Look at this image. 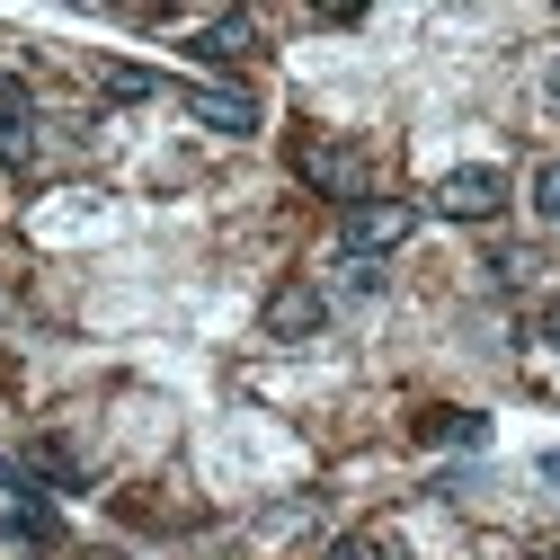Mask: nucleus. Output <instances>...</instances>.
Instances as JSON below:
<instances>
[{"label": "nucleus", "instance_id": "nucleus-1", "mask_svg": "<svg viewBox=\"0 0 560 560\" xmlns=\"http://www.w3.org/2000/svg\"><path fill=\"white\" fill-rule=\"evenodd\" d=\"M418 232V205H400V196H365V205H347L338 214V258H392L400 241Z\"/></svg>", "mask_w": 560, "mask_h": 560}, {"label": "nucleus", "instance_id": "nucleus-2", "mask_svg": "<svg viewBox=\"0 0 560 560\" xmlns=\"http://www.w3.org/2000/svg\"><path fill=\"white\" fill-rule=\"evenodd\" d=\"M294 170H303V187L338 196V214H347V205H365V196H374V161H365L357 143H338V133H320V143H303V152H294Z\"/></svg>", "mask_w": 560, "mask_h": 560}, {"label": "nucleus", "instance_id": "nucleus-3", "mask_svg": "<svg viewBox=\"0 0 560 560\" xmlns=\"http://www.w3.org/2000/svg\"><path fill=\"white\" fill-rule=\"evenodd\" d=\"M320 329H329V294L303 285V276H294V285H276L267 312H258V338H276V347H303V338H320Z\"/></svg>", "mask_w": 560, "mask_h": 560}, {"label": "nucleus", "instance_id": "nucleus-4", "mask_svg": "<svg viewBox=\"0 0 560 560\" xmlns=\"http://www.w3.org/2000/svg\"><path fill=\"white\" fill-rule=\"evenodd\" d=\"M499 205H508V178H499V170H480V161L436 178V214H454V223H489Z\"/></svg>", "mask_w": 560, "mask_h": 560}, {"label": "nucleus", "instance_id": "nucleus-5", "mask_svg": "<svg viewBox=\"0 0 560 560\" xmlns=\"http://www.w3.org/2000/svg\"><path fill=\"white\" fill-rule=\"evenodd\" d=\"M178 107H187L205 133H232V143H241V133H258V98H249V90H223V81L178 90Z\"/></svg>", "mask_w": 560, "mask_h": 560}, {"label": "nucleus", "instance_id": "nucleus-6", "mask_svg": "<svg viewBox=\"0 0 560 560\" xmlns=\"http://www.w3.org/2000/svg\"><path fill=\"white\" fill-rule=\"evenodd\" d=\"M187 54H196V62H214V72H232V62H249V54H267V45H258V19H249V10H223V19H205V27H196Z\"/></svg>", "mask_w": 560, "mask_h": 560}, {"label": "nucleus", "instance_id": "nucleus-7", "mask_svg": "<svg viewBox=\"0 0 560 560\" xmlns=\"http://www.w3.org/2000/svg\"><path fill=\"white\" fill-rule=\"evenodd\" d=\"M0 161H10V170L36 161V90L19 72H0Z\"/></svg>", "mask_w": 560, "mask_h": 560}, {"label": "nucleus", "instance_id": "nucleus-8", "mask_svg": "<svg viewBox=\"0 0 560 560\" xmlns=\"http://www.w3.org/2000/svg\"><path fill=\"white\" fill-rule=\"evenodd\" d=\"M98 90H107V98H152L161 72H143V62H98Z\"/></svg>", "mask_w": 560, "mask_h": 560}, {"label": "nucleus", "instance_id": "nucleus-9", "mask_svg": "<svg viewBox=\"0 0 560 560\" xmlns=\"http://www.w3.org/2000/svg\"><path fill=\"white\" fill-rule=\"evenodd\" d=\"M428 436L436 445H489V418L480 409H454V418H428Z\"/></svg>", "mask_w": 560, "mask_h": 560}, {"label": "nucleus", "instance_id": "nucleus-10", "mask_svg": "<svg viewBox=\"0 0 560 560\" xmlns=\"http://www.w3.org/2000/svg\"><path fill=\"white\" fill-rule=\"evenodd\" d=\"M36 463L54 471V489H90V471H81V454L62 445V436H45V445H36Z\"/></svg>", "mask_w": 560, "mask_h": 560}, {"label": "nucleus", "instance_id": "nucleus-11", "mask_svg": "<svg viewBox=\"0 0 560 560\" xmlns=\"http://www.w3.org/2000/svg\"><path fill=\"white\" fill-rule=\"evenodd\" d=\"M489 267H499V285H542V249H499Z\"/></svg>", "mask_w": 560, "mask_h": 560}, {"label": "nucleus", "instance_id": "nucleus-12", "mask_svg": "<svg viewBox=\"0 0 560 560\" xmlns=\"http://www.w3.org/2000/svg\"><path fill=\"white\" fill-rule=\"evenodd\" d=\"M329 560H400V551H392L383 534H338V542H329Z\"/></svg>", "mask_w": 560, "mask_h": 560}, {"label": "nucleus", "instance_id": "nucleus-13", "mask_svg": "<svg viewBox=\"0 0 560 560\" xmlns=\"http://www.w3.org/2000/svg\"><path fill=\"white\" fill-rule=\"evenodd\" d=\"M534 214H542V223H560V161H542V170H534Z\"/></svg>", "mask_w": 560, "mask_h": 560}, {"label": "nucleus", "instance_id": "nucleus-14", "mask_svg": "<svg viewBox=\"0 0 560 560\" xmlns=\"http://www.w3.org/2000/svg\"><path fill=\"white\" fill-rule=\"evenodd\" d=\"M534 338H542V347H551V357H560V294L542 303V320H534Z\"/></svg>", "mask_w": 560, "mask_h": 560}, {"label": "nucleus", "instance_id": "nucleus-15", "mask_svg": "<svg viewBox=\"0 0 560 560\" xmlns=\"http://www.w3.org/2000/svg\"><path fill=\"white\" fill-rule=\"evenodd\" d=\"M542 98H551V107H560V54H551V72H542Z\"/></svg>", "mask_w": 560, "mask_h": 560}, {"label": "nucleus", "instance_id": "nucleus-16", "mask_svg": "<svg viewBox=\"0 0 560 560\" xmlns=\"http://www.w3.org/2000/svg\"><path fill=\"white\" fill-rule=\"evenodd\" d=\"M542 480H560V454H542Z\"/></svg>", "mask_w": 560, "mask_h": 560}]
</instances>
